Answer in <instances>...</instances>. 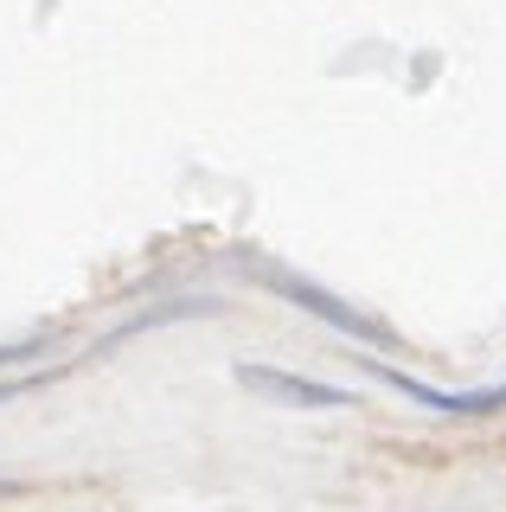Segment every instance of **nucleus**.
<instances>
[{"instance_id":"nucleus-1","label":"nucleus","mask_w":506,"mask_h":512,"mask_svg":"<svg viewBox=\"0 0 506 512\" xmlns=\"http://www.w3.org/2000/svg\"><path fill=\"white\" fill-rule=\"evenodd\" d=\"M244 391H257L263 404H289V410H353L359 397L346 384H321V378H302V372H282V365H257V359H237L231 365Z\"/></svg>"},{"instance_id":"nucleus-2","label":"nucleus","mask_w":506,"mask_h":512,"mask_svg":"<svg viewBox=\"0 0 506 512\" xmlns=\"http://www.w3.org/2000/svg\"><path fill=\"white\" fill-rule=\"evenodd\" d=\"M263 282L276 288L282 301H295V308H308L314 320H327V327H340L346 340H372V346H391L398 333L385 327V320H372V314H359L353 301H340V295H327V288H314V282H302V276H289V269H257Z\"/></svg>"},{"instance_id":"nucleus-3","label":"nucleus","mask_w":506,"mask_h":512,"mask_svg":"<svg viewBox=\"0 0 506 512\" xmlns=\"http://www.w3.org/2000/svg\"><path fill=\"white\" fill-rule=\"evenodd\" d=\"M359 365H366L378 384H391L398 397H410V404H423L436 416H500L506 410V384H494V391H436V384H417L410 372H398V365H385V359H366V352H359Z\"/></svg>"},{"instance_id":"nucleus-4","label":"nucleus","mask_w":506,"mask_h":512,"mask_svg":"<svg viewBox=\"0 0 506 512\" xmlns=\"http://www.w3.org/2000/svg\"><path fill=\"white\" fill-rule=\"evenodd\" d=\"M45 352V333H33V340H20V346H0V365H20V359H39Z\"/></svg>"},{"instance_id":"nucleus-5","label":"nucleus","mask_w":506,"mask_h":512,"mask_svg":"<svg viewBox=\"0 0 506 512\" xmlns=\"http://www.w3.org/2000/svg\"><path fill=\"white\" fill-rule=\"evenodd\" d=\"M0 493H13V480H7V474H0Z\"/></svg>"}]
</instances>
